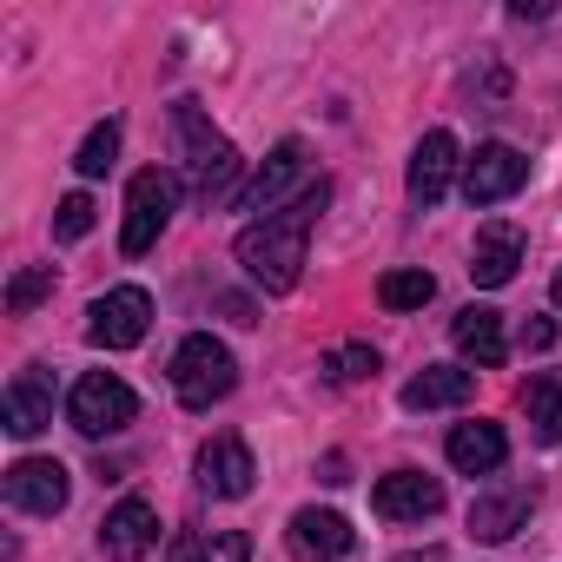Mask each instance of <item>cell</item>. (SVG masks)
I'll list each match as a JSON object with an SVG mask.
<instances>
[{
    "mask_svg": "<svg viewBox=\"0 0 562 562\" xmlns=\"http://www.w3.org/2000/svg\"><path fill=\"white\" fill-rule=\"evenodd\" d=\"M325 199H331V186L312 179L292 205H278V212H265V218H251V225L238 232V265H245L251 285H265L271 299L299 285V271H305V238H312Z\"/></svg>",
    "mask_w": 562,
    "mask_h": 562,
    "instance_id": "1",
    "label": "cell"
},
{
    "mask_svg": "<svg viewBox=\"0 0 562 562\" xmlns=\"http://www.w3.org/2000/svg\"><path fill=\"white\" fill-rule=\"evenodd\" d=\"M232 384H238V364H232V351L212 331H192L172 351V391H179L186 411H212L218 397H232Z\"/></svg>",
    "mask_w": 562,
    "mask_h": 562,
    "instance_id": "2",
    "label": "cell"
},
{
    "mask_svg": "<svg viewBox=\"0 0 562 562\" xmlns=\"http://www.w3.org/2000/svg\"><path fill=\"white\" fill-rule=\"evenodd\" d=\"M172 205H179V179H172V172H159V166L133 172V186H126V225H120V251H126V258L153 251V245H159V232H166V218H172Z\"/></svg>",
    "mask_w": 562,
    "mask_h": 562,
    "instance_id": "3",
    "label": "cell"
},
{
    "mask_svg": "<svg viewBox=\"0 0 562 562\" xmlns=\"http://www.w3.org/2000/svg\"><path fill=\"white\" fill-rule=\"evenodd\" d=\"M133 411H139V397H133L113 371H87V378L74 384V397H67V417H74L80 437H113V430L133 424Z\"/></svg>",
    "mask_w": 562,
    "mask_h": 562,
    "instance_id": "4",
    "label": "cell"
},
{
    "mask_svg": "<svg viewBox=\"0 0 562 562\" xmlns=\"http://www.w3.org/2000/svg\"><path fill=\"white\" fill-rule=\"evenodd\" d=\"M146 325H153V299H146L139 285H113V292L93 299V312H87V338H93L100 351H133V345L146 338Z\"/></svg>",
    "mask_w": 562,
    "mask_h": 562,
    "instance_id": "5",
    "label": "cell"
},
{
    "mask_svg": "<svg viewBox=\"0 0 562 562\" xmlns=\"http://www.w3.org/2000/svg\"><path fill=\"white\" fill-rule=\"evenodd\" d=\"M153 542H159L153 503H146V496H120V503L106 509V522H100V555H106V562H146Z\"/></svg>",
    "mask_w": 562,
    "mask_h": 562,
    "instance_id": "6",
    "label": "cell"
},
{
    "mask_svg": "<svg viewBox=\"0 0 562 562\" xmlns=\"http://www.w3.org/2000/svg\"><path fill=\"white\" fill-rule=\"evenodd\" d=\"M522 179H529V159L516 146H476L463 159V199L470 205H496V199L522 192Z\"/></svg>",
    "mask_w": 562,
    "mask_h": 562,
    "instance_id": "7",
    "label": "cell"
},
{
    "mask_svg": "<svg viewBox=\"0 0 562 562\" xmlns=\"http://www.w3.org/2000/svg\"><path fill=\"white\" fill-rule=\"evenodd\" d=\"M371 509H378L384 522H424V516L443 509V483L424 476V470H391V476H378Z\"/></svg>",
    "mask_w": 562,
    "mask_h": 562,
    "instance_id": "8",
    "label": "cell"
},
{
    "mask_svg": "<svg viewBox=\"0 0 562 562\" xmlns=\"http://www.w3.org/2000/svg\"><path fill=\"white\" fill-rule=\"evenodd\" d=\"M8 503L27 509V516H60L67 509V463L54 457H21L8 470Z\"/></svg>",
    "mask_w": 562,
    "mask_h": 562,
    "instance_id": "9",
    "label": "cell"
},
{
    "mask_svg": "<svg viewBox=\"0 0 562 562\" xmlns=\"http://www.w3.org/2000/svg\"><path fill=\"white\" fill-rule=\"evenodd\" d=\"M0 417H8L14 437H41V430L54 424V371H47V364L14 371L8 397H0Z\"/></svg>",
    "mask_w": 562,
    "mask_h": 562,
    "instance_id": "10",
    "label": "cell"
},
{
    "mask_svg": "<svg viewBox=\"0 0 562 562\" xmlns=\"http://www.w3.org/2000/svg\"><path fill=\"white\" fill-rule=\"evenodd\" d=\"M285 542H292L299 562H345L351 555V522L338 509H299L292 529H285Z\"/></svg>",
    "mask_w": 562,
    "mask_h": 562,
    "instance_id": "11",
    "label": "cell"
},
{
    "mask_svg": "<svg viewBox=\"0 0 562 562\" xmlns=\"http://www.w3.org/2000/svg\"><path fill=\"white\" fill-rule=\"evenodd\" d=\"M299 172H305V139H278V146L265 153V166L238 186L232 205H238V212H265V205H278V192H285Z\"/></svg>",
    "mask_w": 562,
    "mask_h": 562,
    "instance_id": "12",
    "label": "cell"
},
{
    "mask_svg": "<svg viewBox=\"0 0 562 562\" xmlns=\"http://www.w3.org/2000/svg\"><path fill=\"white\" fill-rule=\"evenodd\" d=\"M450 172H457V139L437 126V133H424V146L411 153V179H404V186H411L417 205H437V199L450 192Z\"/></svg>",
    "mask_w": 562,
    "mask_h": 562,
    "instance_id": "13",
    "label": "cell"
},
{
    "mask_svg": "<svg viewBox=\"0 0 562 562\" xmlns=\"http://www.w3.org/2000/svg\"><path fill=\"white\" fill-rule=\"evenodd\" d=\"M251 450H245V437H212L205 450H199V483L212 490V496H245L251 490Z\"/></svg>",
    "mask_w": 562,
    "mask_h": 562,
    "instance_id": "14",
    "label": "cell"
},
{
    "mask_svg": "<svg viewBox=\"0 0 562 562\" xmlns=\"http://www.w3.org/2000/svg\"><path fill=\"white\" fill-rule=\"evenodd\" d=\"M536 509V490H522V483H509V490H490V496H476L470 503V536H483V542H509L516 529H522V516Z\"/></svg>",
    "mask_w": 562,
    "mask_h": 562,
    "instance_id": "15",
    "label": "cell"
},
{
    "mask_svg": "<svg viewBox=\"0 0 562 562\" xmlns=\"http://www.w3.org/2000/svg\"><path fill=\"white\" fill-rule=\"evenodd\" d=\"M443 450H450V463H457L463 476H490V470H503L509 437H503V424H457Z\"/></svg>",
    "mask_w": 562,
    "mask_h": 562,
    "instance_id": "16",
    "label": "cell"
},
{
    "mask_svg": "<svg viewBox=\"0 0 562 562\" xmlns=\"http://www.w3.org/2000/svg\"><path fill=\"white\" fill-rule=\"evenodd\" d=\"M516 265H522V232L516 225H483L476 258H470V278H476L483 292H496V285H509V278H516Z\"/></svg>",
    "mask_w": 562,
    "mask_h": 562,
    "instance_id": "17",
    "label": "cell"
},
{
    "mask_svg": "<svg viewBox=\"0 0 562 562\" xmlns=\"http://www.w3.org/2000/svg\"><path fill=\"white\" fill-rule=\"evenodd\" d=\"M470 391H476V371L424 364V371L404 384V404H411V411H450V404H470Z\"/></svg>",
    "mask_w": 562,
    "mask_h": 562,
    "instance_id": "18",
    "label": "cell"
},
{
    "mask_svg": "<svg viewBox=\"0 0 562 562\" xmlns=\"http://www.w3.org/2000/svg\"><path fill=\"white\" fill-rule=\"evenodd\" d=\"M450 338H457V351H463L470 364H483V371H496V364H503V318H496L490 305H470V312H457Z\"/></svg>",
    "mask_w": 562,
    "mask_h": 562,
    "instance_id": "19",
    "label": "cell"
},
{
    "mask_svg": "<svg viewBox=\"0 0 562 562\" xmlns=\"http://www.w3.org/2000/svg\"><path fill=\"white\" fill-rule=\"evenodd\" d=\"M522 411H529V424H536L542 443H562V371L529 378L522 384Z\"/></svg>",
    "mask_w": 562,
    "mask_h": 562,
    "instance_id": "20",
    "label": "cell"
},
{
    "mask_svg": "<svg viewBox=\"0 0 562 562\" xmlns=\"http://www.w3.org/2000/svg\"><path fill=\"white\" fill-rule=\"evenodd\" d=\"M430 292H437V278H430V271H417V265H411V271H384V278H378V305H384V312H417V305H430Z\"/></svg>",
    "mask_w": 562,
    "mask_h": 562,
    "instance_id": "21",
    "label": "cell"
},
{
    "mask_svg": "<svg viewBox=\"0 0 562 562\" xmlns=\"http://www.w3.org/2000/svg\"><path fill=\"white\" fill-rule=\"evenodd\" d=\"M113 159H120V120H100L87 139H80V179H106L113 172Z\"/></svg>",
    "mask_w": 562,
    "mask_h": 562,
    "instance_id": "22",
    "label": "cell"
},
{
    "mask_svg": "<svg viewBox=\"0 0 562 562\" xmlns=\"http://www.w3.org/2000/svg\"><path fill=\"white\" fill-rule=\"evenodd\" d=\"M47 292H54V265H27V271H14V285H8V318H27Z\"/></svg>",
    "mask_w": 562,
    "mask_h": 562,
    "instance_id": "23",
    "label": "cell"
},
{
    "mask_svg": "<svg viewBox=\"0 0 562 562\" xmlns=\"http://www.w3.org/2000/svg\"><path fill=\"white\" fill-rule=\"evenodd\" d=\"M87 232H93V199H87V192H67V199L54 205V238L74 245V238H87Z\"/></svg>",
    "mask_w": 562,
    "mask_h": 562,
    "instance_id": "24",
    "label": "cell"
},
{
    "mask_svg": "<svg viewBox=\"0 0 562 562\" xmlns=\"http://www.w3.org/2000/svg\"><path fill=\"white\" fill-rule=\"evenodd\" d=\"M325 371H331L338 384H364V378H378V351H371V345H345V351L325 358Z\"/></svg>",
    "mask_w": 562,
    "mask_h": 562,
    "instance_id": "25",
    "label": "cell"
},
{
    "mask_svg": "<svg viewBox=\"0 0 562 562\" xmlns=\"http://www.w3.org/2000/svg\"><path fill=\"white\" fill-rule=\"evenodd\" d=\"M192 562H251V536L245 529H212Z\"/></svg>",
    "mask_w": 562,
    "mask_h": 562,
    "instance_id": "26",
    "label": "cell"
},
{
    "mask_svg": "<svg viewBox=\"0 0 562 562\" xmlns=\"http://www.w3.org/2000/svg\"><path fill=\"white\" fill-rule=\"evenodd\" d=\"M549 345H555V325L549 318H529L522 325V351H549Z\"/></svg>",
    "mask_w": 562,
    "mask_h": 562,
    "instance_id": "27",
    "label": "cell"
},
{
    "mask_svg": "<svg viewBox=\"0 0 562 562\" xmlns=\"http://www.w3.org/2000/svg\"><path fill=\"white\" fill-rule=\"evenodd\" d=\"M549 299H555V305H562V271H555V285H549Z\"/></svg>",
    "mask_w": 562,
    "mask_h": 562,
    "instance_id": "28",
    "label": "cell"
}]
</instances>
